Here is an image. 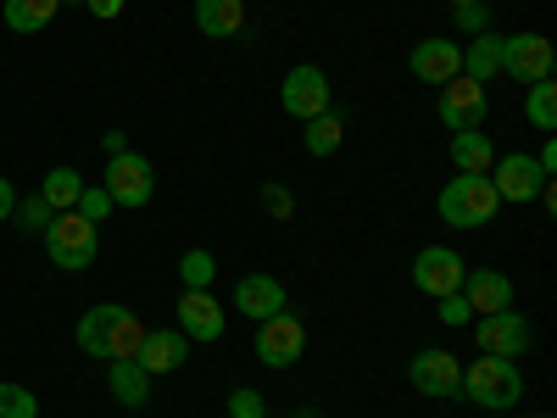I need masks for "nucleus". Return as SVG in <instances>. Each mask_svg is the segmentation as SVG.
Listing matches in <instances>:
<instances>
[{"label":"nucleus","instance_id":"nucleus-1","mask_svg":"<svg viewBox=\"0 0 557 418\" xmlns=\"http://www.w3.org/2000/svg\"><path fill=\"white\" fill-rule=\"evenodd\" d=\"M139 341H146L139 318H134L128 307H117V302H101V307H89V312L78 318V346H84L89 357L117 362V357H134Z\"/></svg>","mask_w":557,"mask_h":418},{"label":"nucleus","instance_id":"nucleus-2","mask_svg":"<svg viewBox=\"0 0 557 418\" xmlns=\"http://www.w3.org/2000/svg\"><path fill=\"white\" fill-rule=\"evenodd\" d=\"M457 396L480 402L485 413H507V407L524 396V374H519V362H513V357H491V352H480L469 368H462V391H457Z\"/></svg>","mask_w":557,"mask_h":418},{"label":"nucleus","instance_id":"nucleus-3","mask_svg":"<svg viewBox=\"0 0 557 418\" xmlns=\"http://www.w3.org/2000/svg\"><path fill=\"white\" fill-rule=\"evenodd\" d=\"M502 212V196H496V184L491 173H457L446 190H441V218L451 229H480Z\"/></svg>","mask_w":557,"mask_h":418},{"label":"nucleus","instance_id":"nucleus-4","mask_svg":"<svg viewBox=\"0 0 557 418\" xmlns=\"http://www.w3.org/2000/svg\"><path fill=\"white\" fill-rule=\"evenodd\" d=\"M45 251H51L57 268L78 273V268L96 262V251H101V229L89 223V218H78V212H57L51 229H45Z\"/></svg>","mask_w":557,"mask_h":418},{"label":"nucleus","instance_id":"nucleus-5","mask_svg":"<svg viewBox=\"0 0 557 418\" xmlns=\"http://www.w3.org/2000/svg\"><path fill=\"white\" fill-rule=\"evenodd\" d=\"M301 352H307V330H301V318H296L290 307L273 312V318H262L257 357H262L268 368H290V362H301Z\"/></svg>","mask_w":557,"mask_h":418},{"label":"nucleus","instance_id":"nucleus-6","mask_svg":"<svg viewBox=\"0 0 557 418\" xmlns=\"http://www.w3.org/2000/svg\"><path fill=\"white\" fill-rule=\"evenodd\" d=\"M101 190L112 196V207H146L151 190H157L151 162L134 157V151H117V157L107 162V184H101Z\"/></svg>","mask_w":557,"mask_h":418},{"label":"nucleus","instance_id":"nucleus-7","mask_svg":"<svg viewBox=\"0 0 557 418\" xmlns=\"http://www.w3.org/2000/svg\"><path fill=\"white\" fill-rule=\"evenodd\" d=\"M502 73L507 78H519L524 89L552 78V39L546 34H513V39H502Z\"/></svg>","mask_w":557,"mask_h":418},{"label":"nucleus","instance_id":"nucleus-8","mask_svg":"<svg viewBox=\"0 0 557 418\" xmlns=\"http://www.w3.org/2000/svg\"><path fill=\"white\" fill-rule=\"evenodd\" d=\"M407 380H412V391H424V396L446 402V396L462 391V362H457L451 352L430 346V352H418V357L407 362Z\"/></svg>","mask_w":557,"mask_h":418},{"label":"nucleus","instance_id":"nucleus-9","mask_svg":"<svg viewBox=\"0 0 557 418\" xmlns=\"http://www.w3.org/2000/svg\"><path fill=\"white\" fill-rule=\"evenodd\" d=\"M485 112H491V101H485V84H474V78H446L441 84V123L457 134V128H480L485 123Z\"/></svg>","mask_w":557,"mask_h":418},{"label":"nucleus","instance_id":"nucleus-10","mask_svg":"<svg viewBox=\"0 0 557 418\" xmlns=\"http://www.w3.org/2000/svg\"><path fill=\"white\" fill-rule=\"evenodd\" d=\"M462 273H469V268H462V257L451 246H424V251L412 257V285L424 291V296H435V302L462 285Z\"/></svg>","mask_w":557,"mask_h":418},{"label":"nucleus","instance_id":"nucleus-11","mask_svg":"<svg viewBox=\"0 0 557 418\" xmlns=\"http://www.w3.org/2000/svg\"><path fill=\"white\" fill-rule=\"evenodd\" d=\"M278 101H285V112L296 123L330 112V78H323V67H290L285 73V89H278Z\"/></svg>","mask_w":557,"mask_h":418},{"label":"nucleus","instance_id":"nucleus-12","mask_svg":"<svg viewBox=\"0 0 557 418\" xmlns=\"http://www.w3.org/2000/svg\"><path fill=\"white\" fill-rule=\"evenodd\" d=\"M480 352H491V357H524L530 352V318L513 312V307L480 318Z\"/></svg>","mask_w":557,"mask_h":418},{"label":"nucleus","instance_id":"nucleus-13","mask_svg":"<svg viewBox=\"0 0 557 418\" xmlns=\"http://www.w3.org/2000/svg\"><path fill=\"white\" fill-rule=\"evenodd\" d=\"M491 184H496L502 201H519V207H524V201H535V196L546 190V173L535 168V157L519 151V157H502V162L491 168Z\"/></svg>","mask_w":557,"mask_h":418},{"label":"nucleus","instance_id":"nucleus-14","mask_svg":"<svg viewBox=\"0 0 557 418\" xmlns=\"http://www.w3.org/2000/svg\"><path fill=\"white\" fill-rule=\"evenodd\" d=\"M462 302H469L474 318H491V312H507L513 307V279L496 273V268H480V273H462Z\"/></svg>","mask_w":557,"mask_h":418},{"label":"nucleus","instance_id":"nucleus-15","mask_svg":"<svg viewBox=\"0 0 557 418\" xmlns=\"http://www.w3.org/2000/svg\"><path fill=\"white\" fill-rule=\"evenodd\" d=\"M178 335L184 341H218L223 335V307L212 302V291H184L178 296Z\"/></svg>","mask_w":557,"mask_h":418},{"label":"nucleus","instance_id":"nucleus-16","mask_svg":"<svg viewBox=\"0 0 557 418\" xmlns=\"http://www.w3.org/2000/svg\"><path fill=\"white\" fill-rule=\"evenodd\" d=\"M407 67H412V78H424V84H446V78L462 73V51H457L451 39H424L407 57Z\"/></svg>","mask_w":557,"mask_h":418},{"label":"nucleus","instance_id":"nucleus-17","mask_svg":"<svg viewBox=\"0 0 557 418\" xmlns=\"http://www.w3.org/2000/svg\"><path fill=\"white\" fill-rule=\"evenodd\" d=\"M235 307L262 323V318H273V312H285V285H278L273 273H246L240 285H235Z\"/></svg>","mask_w":557,"mask_h":418},{"label":"nucleus","instance_id":"nucleus-18","mask_svg":"<svg viewBox=\"0 0 557 418\" xmlns=\"http://www.w3.org/2000/svg\"><path fill=\"white\" fill-rule=\"evenodd\" d=\"M184 357H190V341H184L178 330H157L134 352V362L146 368V374H173V368H184Z\"/></svg>","mask_w":557,"mask_h":418},{"label":"nucleus","instance_id":"nucleus-19","mask_svg":"<svg viewBox=\"0 0 557 418\" xmlns=\"http://www.w3.org/2000/svg\"><path fill=\"white\" fill-rule=\"evenodd\" d=\"M196 28L207 39H235L246 28V0H196Z\"/></svg>","mask_w":557,"mask_h":418},{"label":"nucleus","instance_id":"nucleus-20","mask_svg":"<svg viewBox=\"0 0 557 418\" xmlns=\"http://www.w3.org/2000/svg\"><path fill=\"white\" fill-rule=\"evenodd\" d=\"M451 162H457L462 173H491V168H496L491 134H485V128H457V134H451Z\"/></svg>","mask_w":557,"mask_h":418},{"label":"nucleus","instance_id":"nucleus-21","mask_svg":"<svg viewBox=\"0 0 557 418\" xmlns=\"http://www.w3.org/2000/svg\"><path fill=\"white\" fill-rule=\"evenodd\" d=\"M107 385H112V396H117L123 407H146V402H151V374H146L134 357H117V362H112Z\"/></svg>","mask_w":557,"mask_h":418},{"label":"nucleus","instance_id":"nucleus-22","mask_svg":"<svg viewBox=\"0 0 557 418\" xmlns=\"http://www.w3.org/2000/svg\"><path fill=\"white\" fill-rule=\"evenodd\" d=\"M301 139H307L312 157H335L341 139H346V112H318V118H307V123H301Z\"/></svg>","mask_w":557,"mask_h":418},{"label":"nucleus","instance_id":"nucleus-23","mask_svg":"<svg viewBox=\"0 0 557 418\" xmlns=\"http://www.w3.org/2000/svg\"><path fill=\"white\" fill-rule=\"evenodd\" d=\"M496 73H502V39H496V34H474V45L462 51V78L485 84V78H496Z\"/></svg>","mask_w":557,"mask_h":418},{"label":"nucleus","instance_id":"nucleus-24","mask_svg":"<svg viewBox=\"0 0 557 418\" xmlns=\"http://www.w3.org/2000/svg\"><path fill=\"white\" fill-rule=\"evenodd\" d=\"M39 196L51 201V212H73V207H78V196H84L78 168H51V173H45V184H39Z\"/></svg>","mask_w":557,"mask_h":418},{"label":"nucleus","instance_id":"nucleus-25","mask_svg":"<svg viewBox=\"0 0 557 418\" xmlns=\"http://www.w3.org/2000/svg\"><path fill=\"white\" fill-rule=\"evenodd\" d=\"M57 7H62V0H7V23L17 34H39L45 23L57 17Z\"/></svg>","mask_w":557,"mask_h":418},{"label":"nucleus","instance_id":"nucleus-26","mask_svg":"<svg viewBox=\"0 0 557 418\" xmlns=\"http://www.w3.org/2000/svg\"><path fill=\"white\" fill-rule=\"evenodd\" d=\"M524 118H530L541 134H552V128H557V84H552V78L530 84V96H524Z\"/></svg>","mask_w":557,"mask_h":418},{"label":"nucleus","instance_id":"nucleus-27","mask_svg":"<svg viewBox=\"0 0 557 418\" xmlns=\"http://www.w3.org/2000/svg\"><path fill=\"white\" fill-rule=\"evenodd\" d=\"M178 279H184V291H212V279H218V257L212 251H184L178 257Z\"/></svg>","mask_w":557,"mask_h":418},{"label":"nucleus","instance_id":"nucleus-28","mask_svg":"<svg viewBox=\"0 0 557 418\" xmlns=\"http://www.w3.org/2000/svg\"><path fill=\"white\" fill-rule=\"evenodd\" d=\"M0 418H39L34 391H23V385H7V380H0Z\"/></svg>","mask_w":557,"mask_h":418},{"label":"nucleus","instance_id":"nucleus-29","mask_svg":"<svg viewBox=\"0 0 557 418\" xmlns=\"http://www.w3.org/2000/svg\"><path fill=\"white\" fill-rule=\"evenodd\" d=\"M12 218H17L23 229H28V235H34V229L45 235V229H51V218H57V212H51V201H45V196H28V201H17V207H12Z\"/></svg>","mask_w":557,"mask_h":418},{"label":"nucleus","instance_id":"nucleus-30","mask_svg":"<svg viewBox=\"0 0 557 418\" xmlns=\"http://www.w3.org/2000/svg\"><path fill=\"white\" fill-rule=\"evenodd\" d=\"M78 218H89V223H96L101 229V218H112L117 207H112V196L107 190H89V184H84V196H78V207H73Z\"/></svg>","mask_w":557,"mask_h":418},{"label":"nucleus","instance_id":"nucleus-31","mask_svg":"<svg viewBox=\"0 0 557 418\" xmlns=\"http://www.w3.org/2000/svg\"><path fill=\"white\" fill-rule=\"evenodd\" d=\"M262 207H268V218H296V196L285 190V184H262Z\"/></svg>","mask_w":557,"mask_h":418},{"label":"nucleus","instance_id":"nucleus-32","mask_svg":"<svg viewBox=\"0 0 557 418\" xmlns=\"http://www.w3.org/2000/svg\"><path fill=\"white\" fill-rule=\"evenodd\" d=\"M451 17H457V28H462V34H485V23H491L485 0H469V7H451Z\"/></svg>","mask_w":557,"mask_h":418},{"label":"nucleus","instance_id":"nucleus-33","mask_svg":"<svg viewBox=\"0 0 557 418\" xmlns=\"http://www.w3.org/2000/svg\"><path fill=\"white\" fill-rule=\"evenodd\" d=\"M474 312H469V302H462V291H451V296H441V323L446 330H462Z\"/></svg>","mask_w":557,"mask_h":418},{"label":"nucleus","instance_id":"nucleus-34","mask_svg":"<svg viewBox=\"0 0 557 418\" xmlns=\"http://www.w3.org/2000/svg\"><path fill=\"white\" fill-rule=\"evenodd\" d=\"M262 396L257 391H228V418H262Z\"/></svg>","mask_w":557,"mask_h":418},{"label":"nucleus","instance_id":"nucleus-35","mask_svg":"<svg viewBox=\"0 0 557 418\" xmlns=\"http://www.w3.org/2000/svg\"><path fill=\"white\" fill-rule=\"evenodd\" d=\"M12 207H17V190H12V184H7V179H0V223H7V218H12Z\"/></svg>","mask_w":557,"mask_h":418},{"label":"nucleus","instance_id":"nucleus-36","mask_svg":"<svg viewBox=\"0 0 557 418\" xmlns=\"http://www.w3.org/2000/svg\"><path fill=\"white\" fill-rule=\"evenodd\" d=\"M84 7L96 12V17H117V12H123V0H84Z\"/></svg>","mask_w":557,"mask_h":418},{"label":"nucleus","instance_id":"nucleus-37","mask_svg":"<svg viewBox=\"0 0 557 418\" xmlns=\"http://www.w3.org/2000/svg\"><path fill=\"white\" fill-rule=\"evenodd\" d=\"M451 7H469V0H451Z\"/></svg>","mask_w":557,"mask_h":418},{"label":"nucleus","instance_id":"nucleus-38","mask_svg":"<svg viewBox=\"0 0 557 418\" xmlns=\"http://www.w3.org/2000/svg\"><path fill=\"white\" fill-rule=\"evenodd\" d=\"M541 418H552V413H541Z\"/></svg>","mask_w":557,"mask_h":418},{"label":"nucleus","instance_id":"nucleus-39","mask_svg":"<svg viewBox=\"0 0 557 418\" xmlns=\"http://www.w3.org/2000/svg\"><path fill=\"white\" fill-rule=\"evenodd\" d=\"M301 418H312V413H301Z\"/></svg>","mask_w":557,"mask_h":418},{"label":"nucleus","instance_id":"nucleus-40","mask_svg":"<svg viewBox=\"0 0 557 418\" xmlns=\"http://www.w3.org/2000/svg\"><path fill=\"white\" fill-rule=\"evenodd\" d=\"M73 7H78V0H73Z\"/></svg>","mask_w":557,"mask_h":418}]
</instances>
